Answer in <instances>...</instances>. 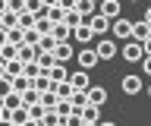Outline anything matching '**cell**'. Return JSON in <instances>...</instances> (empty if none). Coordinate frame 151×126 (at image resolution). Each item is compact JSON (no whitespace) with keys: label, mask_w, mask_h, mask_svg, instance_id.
Returning a JSON list of instances; mask_svg holds the SVG:
<instances>
[{"label":"cell","mask_w":151,"mask_h":126,"mask_svg":"<svg viewBox=\"0 0 151 126\" xmlns=\"http://www.w3.org/2000/svg\"><path fill=\"white\" fill-rule=\"evenodd\" d=\"M28 88H32V79H25V76H19V79H13V91H16L19 98L25 95Z\"/></svg>","instance_id":"20"},{"label":"cell","mask_w":151,"mask_h":126,"mask_svg":"<svg viewBox=\"0 0 151 126\" xmlns=\"http://www.w3.org/2000/svg\"><path fill=\"white\" fill-rule=\"evenodd\" d=\"M9 91H13V82H9V79H0V101H3Z\"/></svg>","instance_id":"28"},{"label":"cell","mask_w":151,"mask_h":126,"mask_svg":"<svg viewBox=\"0 0 151 126\" xmlns=\"http://www.w3.org/2000/svg\"><path fill=\"white\" fill-rule=\"evenodd\" d=\"M41 126H60V117H57V110H44V117H41Z\"/></svg>","instance_id":"25"},{"label":"cell","mask_w":151,"mask_h":126,"mask_svg":"<svg viewBox=\"0 0 151 126\" xmlns=\"http://www.w3.org/2000/svg\"><path fill=\"white\" fill-rule=\"evenodd\" d=\"M73 41H76V44H91V41H94V32L88 29V22H85V25H79V29L73 32Z\"/></svg>","instance_id":"15"},{"label":"cell","mask_w":151,"mask_h":126,"mask_svg":"<svg viewBox=\"0 0 151 126\" xmlns=\"http://www.w3.org/2000/svg\"><path fill=\"white\" fill-rule=\"evenodd\" d=\"M148 98H151V85H148Z\"/></svg>","instance_id":"37"},{"label":"cell","mask_w":151,"mask_h":126,"mask_svg":"<svg viewBox=\"0 0 151 126\" xmlns=\"http://www.w3.org/2000/svg\"><path fill=\"white\" fill-rule=\"evenodd\" d=\"M151 38V25L145 19L142 22H132V41H139V44H145V41Z\"/></svg>","instance_id":"9"},{"label":"cell","mask_w":151,"mask_h":126,"mask_svg":"<svg viewBox=\"0 0 151 126\" xmlns=\"http://www.w3.org/2000/svg\"><path fill=\"white\" fill-rule=\"evenodd\" d=\"M22 76H25V79H38V76H41L38 63H25V66H22Z\"/></svg>","instance_id":"27"},{"label":"cell","mask_w":151,"mask_h":126,"mask_svg":"<svg viewBox=\"0 0 151 126\" xmlns=\"http://www.w3.org/2000/svg\"><path fill=\"white\" fill-rule=\"evenodd\" d=\"M0 120H6V110H3V107H0Z\"/></svg>","instance_id":"34"},{"label":"cell","mask_w":151,"mask_h":126,"mask_svg":"<svg viewBox=\"0 0 151 126\" xmlns=\"http://www.w3.org/2000/svg\"><path fill=\"white\" fill-rule=\"evenodd\" d=\"M82 123H85V126H98V123H101V107L88 104V107L82 110Z\"/></svg>","instance_id":"14"},{"label":"cell","mask_w":151,"mask_h":126,"mask_svg":"<svg viewBox=\"0 0 151 126\" xmlns=\"http://www.w3.org/2000/svg\"><path fill=\"white\" fill-rule=\"evenodd\" d=\"M76 60H79V69L82 73H88V69H94L101 60H98V54H94V48H85V50H76Z\"/></svg>","instance_id":"4"},{"label":"cell","mask_w":151,"mask_h":126,"mask_svg":"<svg viewBox=\"0 0 151 126\" xmlns=\"http://www.w3.org/2000/svg\"><path fill=\"white\" fill-rule=\"evenodd\" d=\"M76 13H79V16H82V19L88 22V19L94 16V13H98V6H94L91 0H79V3H76Z\"/></svg>","instance_id":"16"},{"label":"cell","mask_w":151,"mask_h":126,"mask_svg":"<svg viewBox=\"0 0 151 126\" xmlns=\"http://www.w3.org/2000/svg\"><path fill=\"white\" fill-rule=\"evenodd\" d=\"M28 110V120H35V123H41V117H44V104H35V107H25Z\"/></svg>","instance_id":"26"},{"label":"cell","mask_w":151,"mask_h":126,"mask_svg":"<svg viewBox=\"0 0 151 126\" xmlns=\"http://www.w3.org/2000/svg\"><path fill=\"white\" fill-rule=\"evenodd\" d=\"M0 126H13V123H9V120H0Z\"/></svg>","instance_id":"35"},{"label":"cell","mask_w":151,"mask_h":126,"mask_svg":"<svg viewBox=\"0 0 151 126\" xmlns=\"http://www.w3.org/2000/svg\"><path fill=\"white\" fill-rule=\"evenodd\" d=\"M88 29L94 32V38H104V35H107V32H110V22L104 19L101 13H94L91 19H88Z\"/></svg>","instance_id":"5"},{"label":"cell","mask_w":151,"mask_h":126,"mask_svg":"<svg viewBox=\"0 0 151 126\" xmlns=\"http://www.w3.org/2000/svg\"><path fill=\"white\" fill-rule=\"evenodd\" d=\"M0 79H6V76H3V63H0Z\"/></svg>","instance_id":"36"},{"label":"cell","mask_w":151,"mask_h":126,"mask_svg":"<svg viewBox=\"0 0 151 126\" xmlns=\"http://www.w3.org/2000/svg\"><path fill=\"white\" fill-rule=\"evenodd\" d=\"M94 54H98V60H113L116 54H120V48H116L113 38H101L98 44H94Z\"/></svg>","instance_id":"3"},{"label":"cell","mask_w":151,"mask_h":126,"mask_svg":"<svg viewBox=\"0 0 151 126\" xmlns=\"http://www.w3.org/2000/svg\"><path fill=\"white\" fill-rule=\"evenodd\" d=\"M35 104H41V95H38L35 88H28L25 95H22V107H35Z\"/></svg>","instance_id":"22"},{"label":"cell","mask_w":151,"mask_h":126,"mask_svg":"<svg viewBox=\"0 0 151 126\" xmlns=\"http://www.w3.org/2000/svg\"><path fill=\"white\" fill-rule=\"evenodd\" d=\"M19 29H22V32L35 29V16H32V13H25V10H22V13H19Z\"/></svg>","instance_id":"23"},{"label":"cell","mask_w":151,"mask_h":126,"mask_svg":"<svg viewBox=\"0 0 151 126\" xmlns=\"http://www.w3.org/2000/svg\"><path fill=\"white\" fill-rule=\"evenodd\" d=\"M98 13H101L107 22H116L120 19V3H116V0H104L101 6H98Z\"/></svg>","instance_id":"6"},{"label":"cell","mask_w":151,"mask_h":126,"mask_svg":"<svg viewBox=\"0 0 151 126\" xmlns=\"http://www.w3.org/2000/svg\"><path fill=\"white\" fill-rule=\"evenodd\" d=\"M69 85H73V91H88L91 88V82H88V73H69Z\"/></svg>","instance_id":"10"},{"label":"cell","mask_w":151,"mask_h":126,"mask_svg":"<svg viewBox=\"0 0 151 126\" xmlns=\"http://www.w3.org/2000/svg\"><path fill=\"white\" fill-rule=\"evenodd\" d=\"M120 57L126 60V63H142V60H145V50H142L139 41H126L120 48Z\"/></svg>","instance_id":"1"},{"label":"cell","mask_w":151,"mask_h":126,"mask_svg":"<svg viewBox=\"0 0 151 126\" xmlns=\"http://www.w3.org/2000/svg\"><path fill=\"white\" fill-rule=\"evenodd\" d=\"M0 107H3L6 114H13V110H19V107H22V98H19L16 91H9V95L3 98V101H0Z\"/></svg>","instance_id":"18"},{"label":"cell","mask_w":151,"mask_h":126,"mask_svg":"<svg viewBox=\"0 0 151 126\" xmlns=\"http://www.w3.org/2000/svg\"><path fill=\"white\" fill-rule=\"evenodd\" d=\"M73 57H76L73 41H69V44H57V48H54V60H57V63H63V66H66V63H69Z\"/></svg>","instance_id":"8"},{"label":"cell","mask_w":151,"mask_h":126,"mask_svg":"<svg viewBox=\"0 0 151 126\" xmlns=\"http://www.w3.org/2000/svg\"><path fill=\"white\" fill-rule=\"evenodd\" d=\"M142 73H145V76H151V57L142 60Z\"/></svg>","instance_id":"29"},{"label":"cell","mask_w":151,"mask_h":126,"mask_svg":"<svg viewBox=\"0 0 151 126\" xmlns=\"http://www.w3.org/2000/svg\"><path fill=\"white\" fill-rule=\"evenodd\" d=\"M145 22H148V25H151V6H148V10H145Z\"/></svg>","instance_id":"33"},{"label":"cell","mask_w":151,"mask_h":126,"mask_svg":"<svg viewBox=\"0 0 151 126\" xmlns=\"http://www.w3.org/2000/svg\"><path fill=\"white\" fill-rule=\"evenodd\" d=\"M47 76H50V82H54V85H60V82H69V69H66L63 63H57V66L47 73Z\"/></svg>","instance_id":"17"},{"label":"cell","mask_w":151,"mask_h":126,"mask_svg":"<svg viewBox=\"0 0 151 126\" xmlns=\"http://www.w3.org/2000/svg\"><path fill=\"white\" fill-rule=\"evenodd\" d=\"M54 95L60 98V101H69V98H73V85H69V82H60V85H54Z\"/></svg>","instance_id":"21"},{"label":"cell","mask_w":151,"mask_h":126,"mask_svg":"<svg viewBox=\"0 0 151 126\" xmlns=\"http://www.w3.org/2000/svg\"><path fill=\"white\" fill-rule=\"evenodd\" d=\"M54 110H57V117H60V123H63L66 117L73 114V104H69V101H57V107H54Z\"/></svg>","instance_id":"24"},{"label":"cell","mask_w":151,"mask_h":126,"mask_svg":"<svg viewBox=\"0 0 151 126\" xmlns=\"http://www.w3.org/2000/svg\"><path fill=\"white\" fill-rule=\"evenodd\" d=\"M142 88H145L142 76H123V95H139Z\"/></svg>","instance_id":"11"},{"label":"cell","mask_w":151,"mask_h":126,"mask_svg":"<svg viewBox=\"0 0 151 126\" xmlns=\"http://www.w3.org/2000/svg\"><path fill=\"white\" fill-rule=\"evenodd\" d=\"M98 126H116V123H113V120H101Z\"/></svg>","instance_id":"32"},{"label":"cell","mask_w":151,"mask_h":126,"mask_svg":"<svg viewBox=\"0 0 151 126\" xmlns=\"http://www.w3.org/2000/svg\"><path fill=\"white\" fill-rule=\"evenodd\" d=\"M6 120H9L13 126H25V123H28V110H25V107H19V110L6 114Z\"/></svg>","instance_id":"19"},{"label":"cell","mask_w":151,"mask_h":126,"mask_svg":"<svg viewBox=\"0 0 151 126\" xmlns=\"http://www.w3.org/2000/svg\"><path fill=\"white\" fill-rule=\"evenodd\" d=\"M85 95H88V104H94V107H104V104H107V88H104V85H91Z\"/></svg>","instance_id":"7"},{"label":"cell","mask_w":151,"mask_h":126,"mask_svg":"<svg viewBox=\"0 0 151 126\" xmlns=\"http://www.w3.org/2000/svg\"><path fill=\"white\" fill-rule=\"evenodd\" d=\"M142 50H145V57H151V38L145 41V44H142Z\"/></svg>","instance_id":"30"},{"label":"cell","mask_w":151,"mask_h":126,"mask_svg":"<svg viewBox=\"0 0 151 126\" xmlns=\"http://www.w3.org/2000/svg\"><path fill=\"white\" fill-rule=\"evenodd\" d=\"M32 88H35L38 95H47V91H54V82H50V76H47V73H41L38 79H32Z\"/></svg>","instance_id":"12"},{"label":"cell","mask_w":151,"mask_h":126,"mask_svg":"<svg viewBox=\"0 0 151 126\" xmlns=\"http://www.w3.org/2000/svg\"><path fill=\"white\" fill-rule=\"evenodd\" d=\"M50 38H54L57 44H69V41H73V32L60 22V25H54V29H50Z\"/></svg>","instance_id":"13"},{"label":"cell","mask_w":151,"mask_h":126,"mask_svg":"<svg viewBox=\"0 0 151 126\" xmlns=\"http://www.w3.org/2000/svg\"><path fill=\"white\" fill-rule=\"evenodd\" d=\"M110 32H113V41H123V44H126V41H132V22L129 19H116V22H110Z\"/></svg>","instance_id":"2"},{"label":"cell","mask_w":151,"mask_h":126,"mask_svg":"<svg viewBox=\"0 0 151 126\" xmlns=\"http://www.w3.org/2000/svg\"><path fill=\"white\" fill-rule=\"evenodd\" d=\"M3 44H6V32L0 29V48H3Z\"/></svg>","instance_id":"31"}]
</instances>
